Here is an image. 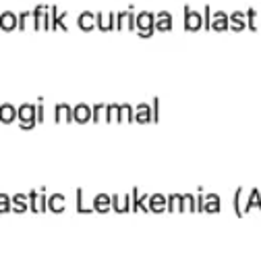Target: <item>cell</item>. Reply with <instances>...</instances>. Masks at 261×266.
<instances>
[{
    "label": "cell",
    "instance_id": "obj_8",
    "mask_svg": "<svg viewBox=\"0 0 261 266\" xmlns=\"http://www.w3.org/2000/svg\"><path fill=\"white\" fill-rule=\"evenodd\" d=\"M209 32H228V13L216 11L212 13V27Z\"/></svg>",
    "mask_w": 261,
    "mask_h": 266
},
{
    "label": "cell",
    "instance_id": "obj_12",
    "mask_svg": "<svg viewBox=\"0 0 261 266\" xmlns=\"http://www.w3.org/2000/svg\"><path fill=\"white\" fill-rule=\"evenodd\" d=\"M17 119V108L13 104H0V121L13 123Z\"/></svg>",
    "mask_w": 261,
    "mask_h": 266
},
{
    "label": "cell",
    "instance_id": "obj_11",
    "mask_svg": "<svg viewBox=\"0 0 261 266\" xmlns=\"http://www.w3.org/2000/svg\"><path fill=\"white\" fill-rule=\"evenodd\" d=\"M29 27H33V11H23L17 15V29L19 32H27Z\"/></svg>",
    "mask_w": 261,
    "mask_h": 266
},
{
    "label": "cell",
    "instance_id": "obj_2",
    "mask_svg": "<svg viewBox=\"0 0 261 266\" xmlns=\"http://www.w3.org/2000/svg\"><path fill=\"white\" fill-rule=\"evenodd\" d=\"M183 27L185 32H201L203 29V15L199 11H193L191 4H185L183 6Z\"/></svg>",
    "mask_w": 261,
    "mask_h": 266
},
{
    "label": "cell",
    "instance_id": "obj_16",
    "mask_svg": "<svg viewBox=\"0 0 261 266\" xmlns=\"http://www.w3.org/2000/svg\"><path fill=\"white\" fill-rule=\"evenodd\" d=\"M127 23H129V8H127V11L116 13V32H123V29H127Z\"/></svg>",
    "mask_w": 261,
    "mask_h": 266
},
{
    "label": "cell",
    "instance_id": "obj_1",
    "mask_svg": "<svg viewBox=\"0 0 261 266\" xmlns=\"http://www.w3.org/2000/svg\"><path fill=\"white\" fill-rule=\"evenodd\" d=\"M135 32L139 38H152L156 34V13L141 11L135 15Z\"/></svg>",
    "mask_w": 261,
    "mask_h": 266
},
{
    "label": "cell",
    "instance_id": "obj_4",
    "mask_svg": "<svg viewBox=\"0 0 261 266\" xmlns=\"http://www.w3.org/2000/svg\"><path fill=\"white\" fill-rule=\"evenodd\" d=\"M17 119L21 121V127L23 129H32L35 127V106L33 104H23L17 108Z\"/></svg>",
    "mask_w": 261,
    "mask_h": 266
},
{
    "label": "cell",
    "instance_id": "obj_18",
    "mask_svg": "<svg viewBox=\"0 0 261 266\" xmlns=\"http://www.w3.org/2000/svg\"><path fill=\"white\" fill-rule=\"evenodd\" d=\"M212 13H214L212 6H205L201 13L203 15V29H207V32H209V27H212Z\"/></svg>",
    "mask_w": 261,
    "mask_h": 266
},
{
    "label": "cell",
    "instance_id": "obj_15",
    "mask_svg": "<svg viewBox=\"0 0 261 266\" xmlns=\"http://www.w3.org/2000/svg\"><path fill=\"white\" fill-rule=\"evenodd\" d=\"M135 119H137L139 123H149V121H154L152 111H149V106H147V104L137 106V116H135Z\"/></svg>",
    "mask_w": 261,
    "mask_h": 266
},
{
    "label": "cell",
    "instance_id": "obj_14",
    "mask_svg": "<svg viewBox=\"0 0 261 266\" xmlns=\"http://www.w3.org/2000/svg\"><path fill=\"white\" fill-rule=\"evenodd\" d=\"M56 121L60 123V121H73V111L68 108L66 104H58L56 106Z\"/></svg>",
    "mask_w": 261,
    "mask_h": 266
},
{
    "label": "cell",
    "instance_id": "obj_6",
    "mask_svg": "<svg viewBox=\"0 0 261 266\" xmlns=\"http://www.w3.org/2000/svg\"><path fill=\"white\" fill-rule=\"evenodd\" d=\"M174 27V19H172V13L168 11H160L156 13V32H172Z\"/></svg>",
    "mask_w": 261,
    "mask_h": 266
},
{
    "label": "cell",
    "instance_id": "obj_7",
    "mask_svg": "<svg viewBox=\"0 0 261 266\" xmlns=\"http://www.w3.org/2000/svg\"><path fill=\"white\" fill-rule=\"evenodd\" d=\"M77 27L81 32H94L96 29V13L92 11H83L77 15Z\"/></svg>",
    "mask_w": 261,
    "mask_h": 266
},
{
    "label": "cell",
    "instance_id": "obj_19",
    "mask_svg": "<svg viewBox=\"0 0 261 266\" xmlns=\"http://www.w3.org/2000/svg\"><path fill=\"white\" fill-rule=\"evenodd\" d=\"M8 202H11V198H6V195H0V212H6V210H8Z\"/></svg>",
    "mask_w": 261,
    "mask_h": 266
},
{
    "label": "cell",
    "instance_id": "obj_13",
    "mask_svg": "<svg viewBox=\"0 0 261 266\" xmlns=\"http://www.w3.org/2000/svg\"><path fill=\"white\" fill-rule=\"evenodd\" d=\"M73 119L75 121H79V123H85V121H89L92 119V111L85 106V104H79L75 111H73Z\"/></svg>",
    "mask_w": 261,
    "mask_h": 266
},
{
    "label": "cell",
    "instance_id": "obj_3",
    "mask_svg": "<svg viewBox=\"0 0 261 266\" xmlns=\"http://www.w3.org/2000/svg\"><path fill=\"white\" fill-rule=\"evenodd\" d=\"M33 32H50V6L37 4L33 8Z\"/></svg>",
    "mask_w": 261,
    "mask_h": 266
},
{
    "label": "cell",
    "instance_id": "obj_17",
    "mask_svg": "<svg viewBox=\"0 0 261 266\" xmlns=\"http://www.w3.org/2000/svg\"><path fill=\"white\" fill-rule=\"evenodd\" d=\"M247 17V27L251 29V32H257V11L255 8H249V11L245 13Z\"/></svg>",
    "mask_w": 261,
    "mask_h": 266
},
{
    "label": "cell",
    "instance_id": "obj_10",
    "mask_svg": "<svg viewBox=\"0 0 261 266\" xmlns=\"http://www.w3.org/2000/svg\"><path fill=\"white\" fill-rule=\"evenodd\" d=\"M17 29V15L13 11L0 13V32H15Z\"/></svg>",
    "mask_w": 261,
    "mask_h": 266
},
{
    "label": "cell",
    "instance_id": "obj_9",
    "mask_svg": "<svg viewBox=\"0 0 261 266\" xmlns=\"http://www.w3.org/2000/svg\"><path fill=\"white\" fill-rule=\"evenodd\" d=\"M228 29H232V32H245V29H247V17H245V13L234 11L232 15H228Z\"/></svg>",
    "mask_w": 261,
    "mask_h": 266
},
{
    "label": "cell",
    "instance_id": "obj_5",
    "mask_svg": "<svg viewBox=\"0 0 261 266\" xmlns=\"http://www.w3.org/2000/svg\"><path fill=\"white\" fill-rule=\"evenodd\" d=\"M96 27L99 32H114L116 13H96Z\"/></svg>",
    "mask_w": 261,
    "mask_h": 266
}]
</instances>
